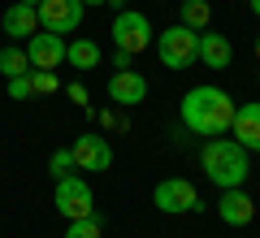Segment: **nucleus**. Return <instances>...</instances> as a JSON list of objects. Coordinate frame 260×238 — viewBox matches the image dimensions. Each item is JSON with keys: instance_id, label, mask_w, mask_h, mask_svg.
Returning a JSON list of instances; mask_svg holds the SVG:
<instances>
[{"instance_id": "1", "label": "nucleus", "mask_w": 260, "mask_h": 238, "mask_svg": "<svg viewBox=\"0 0 260 238\" xmlns=\"http://www.w3.org/2000/svg\"><path fill=\"white\" fill-rule=\"evenodd\" d=\"M230 121H234L230 91H221V87H191V91L182 95V126L191 130V134L217 139V134L230 130Z\"/></svg>"}, {"instance_id": "2", "label": "nucleus", "mask_w": 260, "mask_h": 238, "mask_svg": "<svg viewBox=\"0 0 260 238\" xmlns=\"http://www.w3.org/2000/svg\"><path fill=\"white\" fill-rule=\"evenodd\" d=\"M200 165H204V178L213 186H221V191H230V186H243L251 174V160H247V147L239 143V139H208L204 152H200Z\"/></svg>"}, {"instance_id": "3", "label": "nucleus", "mask_w": 260, "mask_h": 238, "mask_svg": "<svg viewBox=\"0 0 260 238\" xmlns=\"http://www.w3.org/2000/svg\"><path fill=\"white\" fill-rule=\"evenodd\" d=\"M156 56L169 65V70H186V65H195V56H200V30H186L182 22H174L169 30L156 35Z\"/></svg>"}, {"instance_id": "4", "label": "nucleus", "mask_w": 260, "mask_h": 238, "mask_svg": "<svg viewBox=\"0 0 260 238\" xmlns=\"http://www.w3.org/2000/svg\"><path fill=\"white\" fill-rule=\"evenodd\" d=\"M156 39V30H152V22L143 18V13L135 9H121L117 18H113V48H121V52H148V44Z\"/></svg>"}, {"instance_id": "5", "label": "nucleus", "mask_w": 260, "mask_h": 238, "mask_svg": "<svg viewBox=\"0 0 260 238\" xmlns=\"http://www.w3.org/2000/svg\"><path fill=\"white\" fill-rule=\"evenodd\" d=\"M83 13H87L83 0H39L35 5L39 30H52V35H74L78 22H83Z\"/></svg>"}, {"instance_id": "6", "label": "nucleus", "mask_w": 260, "mask_h": 238, "mask_svg": "<svg viewBox=\"0 0 260 238\" xmlns=\"http://www.w3.org/2000/svg\"><path fill=\"white\" fill-rule=\"evenodd\" d=\"M56 212H61L65 221L91 217V212H95V195H91V186H87L83 178H74V174L56 178Z\"/></svg>"}, {"instance_id": "7", "label": "nucleus", "mask_w": 260, "mask_h": 238, "mask_svg": "<svg viewBox=\"0 0 260 238\" xmlns=\"http://www.w3.org/2000/svg\"><path fill=\"white\" fill-rule=\"evenodd\" d=\"M152 203H156L160 212H200V208H204L200 191H195L186 178H165V182H156Z\"/></svg>"}, {"instance_id": "8", "label": "nucleus", "mask_w": 260, "mask_h": 238, "mask_svg": "<svg viewBox=\"0 0 260 238\" xmlns=\"http://www.w3.org/2000/svg\"><path fill=\"white\" fill-rule=\"evenodd\" d=\"M26 61L30 70H56L65 61V35H52V30H35L26 39Z\"/></svg>"}, {"instance_id": "9", "label": "nucleus", "mask_w": 260, "mask_h": 238, "mask_svg": "<svg viewBox=\"0 0 260 238\" xmlns=\"http://www.w3.org/2000/svg\"><path fill=\"white\" fill-rule=\"evenodd\" d=\"M70 152H74V165L87 169V174H104V169H113V147H109V139H100V134H83Z\"/></svg>"}, {"instance_id": "10", "label": "nucleus", "mask_w": 260, "mask_h": 238, "mask_svg": "<svg viewBox=\"0 0 260 238\" xmlns=\"http://www.w3.org/2000/svg\"><path fill=\"white\" fill-rule=\"evenodd\" d=\"M217 217L225 221V225H251V217H256V199H251L243 186H230V191H221V199H217Z\"/></svg>"}, {"instance_id": "11", "label": "nucleus", "mask_w": 260, "mask_h": 238, "mask_svg": "<svg viewBox=\"0 0 260 238\" xmlns=\"http://www.w3.org/2000/svg\"><path fill=\"white\" fill-rule=\"evenodd\" d=\"M230 134L239 139L247 152H256V156H260V104H234Z\"/></svg>"}, {"instance_id": "12", "label": "nucleus", "mask_w": 260, "mask_h": 238, "mask_svg": "<svg viewBox=\"0 0 260 238\" xmlns=\"http://www.w3.org/2000/svg\"><path fill=\"white\" fill-rule=\"evenodd\" d=\"M109 100L113 104H143L148 100V78L135 70H117L109 78Z\"/></svg>"}, {"instance_id": "13", "label": "nucleus", "mask_w": 260, "mask_h": 238, "mask_svg": "<svg viewBox=\"0 0 260 238\" xmlns=\"http://www.w3.org/2000/svg\"><path fill=\"white\" fill-rule=\"evenodd\" d=\"M195 61H204L208 70H225L234 61V48L225 35H213V30H200V56Z\"/></svg>"}, {"instance_id": "14", "label": "nucleus", "mask_w": 260, "mask_h": 238, "mask_svg": "<svg viewBox=\"0 0 260 238\" xmlns=\"http://www.w3.org/2000/svg\"><path fill=\"white\" fill-rule=\"evenodd\" d=\"M0 26H5V35H9V44H13V39H30V35H35V30H39V18H35L30 5H9L5 18H0Z\"/></svg>"}, {"instance_id": "15", "label": "nucleus", "mask_w": 260, "mask_h": 238, "mask_svg": "<svg viewBox=\"0 0 260 238\" xmlns=\"http://www.w3.org/2000/svg\"><path fill=\"white\" fill-rule=\"evenodd\" d=\"M178 22H182L186 30H208L213 5H208V0H178Z\"/></svg>"}, {"instance_id": "16", "label": "nucleus", "mask_w": 260, "mask_h": 238, "mask_svg": "<svg viewBox=\"0 0 260 238\" xmlns=\"http://www.w3.org/2000/svg\"><path fill=\"white\" fill-rule=\"evenodd\" d=\"M65 61L74 65V70H95V65H100V44L74 39V44H65Z\"/></svg>"}, {"instance_id": "17", "label": "nucleus", "mask_w": 260, "mask_h": 238, "mask_svg": "<svg viewBox=\"0 0 260 238\" xmlns=\"http://www.w3.org/2000/svg\"><path fill=\"white\" fill-rule=\"evenodd\" d=\"M0 74H5V78H18V74H30L26 48H18V44H5V48H0Z\"/></svg>"}, {"instance_id": "18", "label": "nucleus", "mask_w": 260, "mask_h": 238, "mask_svg": "<svg viewBox=\"0 0 260 238\" xmlns=\"http://www.w3.org/2000/svg\"><path fill=\"white\" fill-rule=\"evenodd\" d=\"M65 238H104V229H100V221H95V212H91V217H78V221H70Z\"/></svg>"}, {"instance_id": "19", "label": "nucleus", "mask_w": 260, "mask_h": 238, "mask_svg": "<svg viewBox=\"0 0 260 238\" xmlns=\"http://www.w3.org/2000/svg\"><path fill=\"white\" fill-rule=\"evenodd\" d=\"M30 87H35V95H52L61 78H56V70H30Z\"/></svg>"}, {"instance_id": "20", "label": "nucleus", "mask_w": 260, "mask_h": 238, "mask_svg": "<svg viewBox=\"0 0 260 238\" xmlns=\"http://www.w3.org/2000/svg\"><path fill=\"white\" fill-rule=\"evenodd\" d=\"M52 178H65L70 174V169H74V152H70V147H61V152H52Z\"/></svg>"}, {"instance_id": "21", "label": "nucleus", "mask_w": 260, "mask_h": 238, "mask_svg": "<svg viewBox=\"0 0 260 238\" xmlns=\"http://www.w3.org/2000/svg\"><path fill=\"white\" fill-rule=\"evenodd\" d=\"M9 95H13V100H30V95H35V87H30V74L9 78Z\"/></svg>"}, {"instance_id": "22", "label": "nucleus", "mask_w": 260, "mask_h": 238, "mask_svg": "<svg viewBox=\"0 0 260 238\" xmlns=\"http://www.w3.org/2000/svg\"><path fill=\"white\" fill-rule=\"evenodd\" d=\"M70 100H74V104H87V87L74 83V87H70Z\"/></svg>"}, {"instance_id": "23", "label": "nucleus", "mask_w": 260, "mask_h": 238, "mask_svg": "<svg viewBox=\"0 0 260 238\" xmlns=\"http://www.w3.org/2000/svg\"><path fill=\"white\" fill-rule=\"evenodd\" d=\"M113 65H117V70H130V52H121V48H117V52H113Z\"/></svg>"}, {"instance_id": "24", "label": "nucleus", "mask_w": 260, "mask_h": 238, "mask_svg": "<svg viewBox=\"0 0 260 238\" xmlns=\"http://www.w3.org/2000/svg\"><path fill=\"white\" fill-rule=\"evenodd\" d=\"M247 5H251V13H256V18H260V0H247Z\"/></svg>"}, {"instance_id": "25", "label": "nucleus", "mask_w": 260, "mask_h": 238, "mask_svg": "<svg viewBox=\"0 0 260 238\" xmlns=\"http://www.w3.org/2000/svg\"><path fill=\"white\" fill-rule=\"evenodd\" d=\"M251 52H256V61H260V35H256V44H251Z\"/></svg>"}, {"instance_id": "26", "label": "nucleus", "mask_w": 260, "mask_h": 238, "mask_svg": "<svg viewBox=\"0 0 260 238\" xmlns=\"http://www.w3.org/2000/svg\"><path fill=\"white\" fill-rule=\"evenodd\" d=\"M83 5H113V0H83Z\"/></svg>"}, {"instance_id": "27", "label": "nucleus", "mask_w": 260, "mask_h": 238, "mask_svg": "<svg viewBox=\"0 0 260 238\" xmlns=\"http://www.w3.org/2000/svg\"><path fill=\"white\" fill-rule=\"evenodd\" d=\"M18 5H30V9H35V5H39V0H18Z\"/></svg>"}, {"instance_id": "28", "label": "nucleus", "mask_w": 260, "mask_h": 238, "mask_svg": "<svg viewBox=\"0 0 260 238\" xmlns=\"http://www.w3.org/2000/svg\"><path fill=\"white\" fill-rule=\"evenodd\" d=\"M113 5H126V0H113Z\"/></svg>"}, {"instance_id": "29", "label": "nucleus", "mask_w": 260, "mask_h": 238, "mask_svg": "<svg viewBox=\"0 0 260 238\" xmlns=\"http://www.w3.org/2000/svg\"><path fill=\"white\" fill-rule=\"evenodd\" d=\"M256 87H260V74H256Z\"/></svg>"}]
</instances>
